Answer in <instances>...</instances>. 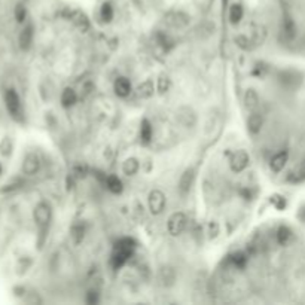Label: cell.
I'll return each mask as SVG.
<instances>
[{
	"label": "cell",
	"instance_id": "6da1fadb",
	"mask_svg": "<svg viewBox=\"0 0 305 305\" xmlns=\"http://www.w3.org/2000/svg\"><path fill=\"white\" fill-rule=\"evenodd\" d=\"M136 246L137 243L133 238H121L115 244V249L112 253V267L115 270H121L128 262V259L133 256Z\"/></svg>",
	"mask_w": 305,
	"mask_h": 305
},
{
	"label": "cell",
	"instance_id": "7a4b0ae2",
	"mask_svg": "<svg viewBox=\"0 0 305 305\" xmlns=\"http://www.w3.org/2000/svg\"><path fill=\"white\" fill-rule=\"evenodd\" d=\"M33 219L36 226L39 228L40 236H46L45 232L48 231V226L52 221V207L51 204L46 201H40L34 205L33 210Z\"/></svg>",
	"mask_w": 305,
	"mask_h": 305
},
{
	"label": "cell",
	"instance_id": "3957f363",
	"mask_svg": "<svg viewBox=\"0 0 305 305\" xmlns=\"http://www.w3.org/2000/svg\"><path fill=\"white\" fill-rule=\"evenodd\" d=\"M3 102L6 106L8 113L15 119V121H22V104L21 99L15 91V88H6L3 92Z\"/></svg>",
	"mask_w": 305,
	"mask_h": 305
},
{
	"label": "cell",
	"instance_id": "277c9868",
	"mask_svg": "<svg viewBox=\"0 0 305 305\" xmlns=\"http://www.w3.org/2000/svg\"><path fill=\"white\" fill-rule=\"evenodd\" d=\"M167 205V198L166 194L159 189H152L148 195V208L151 212V215L158 216L166 210Z\"/></svg>",
	"mask_w": 305,
	"mask_h": 305
},
{
	"label": "cell",
	"instance_id": "5b68a950",
	"mask_svg": "<svg viewBox=\"0 0 305 305\" xmlns=\"http://www.w3.org/2000/svg\"><path fill=\"white\" fill-rule=\"evenodd\" d=\"M187 225V216L183 212L173 213L167 221V231L171 237H179Z\"/></svg>",
	"mask_w": 305,
	"mask_h": 305
},
{
	"label": "cell",
	"instance_id": "8992f818",
	"mask_svg": "<svg viewBox=\"0 0 305 305\" xmlns=\"http://www.w3.org/2000/svg\"><path fill=\"white\" fill-rule=\"evenodd\" d=\"M195 176H197V170L194 169V167H187L182 173V176L179 179V185H177V189H179V192H180L182 197L189 195L191 189L194 186V182H195Z\"/></svg>",
	"mask_w": 305,
	"mask_h": 305
},
{
	"label": "cell",
	"instance_id": "52a82bcc",
	"mask_svg": "<svg viewBox=\"0 0 305 305\" xmlns=\"http://www.w3.org/2000/svg\"><path fill=\"white\" fill-rule=\"evenodd\" d=\"M249 162H250V155L246 151H237L229 158V169L234 173H243L249 167Z\"/></svg>",
	"mask_w": 305,
	"mask_h": 305
},
{
	"label": "cell",
	"instance_id": "ba28073f",
	"mask_svg": "<svg viewBox=\"0 0 305 305\" xmlns=\"http://www.w3.org/2000/svg\"><path fill=\"white\" fill-rule=\"evenodd\" d=\"M166 22L169 24L170 27L173 29H177V30H182L189 26L191 22V17L187 15L186 12L183 11H171L166 15Z\"/></svg>",
	"mask_w": 305,
	"mask_h": 305
},
{
	"label": "cell",
	"instance_id": "9c48e42d",
	"mask_svg": "<svg viewBox=\"0 0 305 305\" xmlns=\"http://www.w3.org/2000/svg\"><path fill=\"white\" fill-rule=\"evenodd\" d=\"M39 170H40V158H39V155L34 152H29L22 159V166H21L22 174L30 177V176L37 174Z\"/></svg>",
	"mask_w": 305,
	"mask_h": 305
},
{
	"label": "cell",
	"instance_id": "30bf717a",
	"mask_svg": "<svg viewBox=\"0 0 305 305\" xmlns=\"http://www.w3.org/2000/svg\"><path fill=\"white\" fill-rule=\"evenodd\" d=\"M34 39V27L33 24H26L22 27V30L18 34V48L22 52H27L32 45H33Z\"/></svg>",
	"mask_w": 305,
	"mask_h": 305
},
{
	"label": "cell",
	"instance_id": "8fae6325",
	"mask_svg": "<svg viewBox=\"0 0 305 305\" xmlns=\"http://www.w3.org/2000/svg\"><path fill=\"white\" fill-rule=\"evenodd\" d=\"M289 159H290V152L288 149H283V151L277 152L270 159V170L272 173H281L285 170V167L288 166Z\"/></svg>",
	"mask_w": 305,
	"mask_h": 305
},
{
	"label": "cell",
	"instance_id": "7c38bea8",
	"mask_svg": "<svg viewBox=\"0 0 305 305\" xmlns=\"http://www.w3.org/2000/svg\"><path fill=\"white\" fill-rule=\"evenodd\" d=\"M133 91V85H131V81L125 76H119L115 79L113 82V92L116 97H121V99H125L131 94Z\"/></svg>",
	"mask_w": 305,
	"mask_h": 305
},
{
	"label": "cell",
	"instance_id": "4fadbf2b",
	"mask_svg": "<svg viewBox=\"0 0 305 305\" xmlns=\"http://www.w3.org/2000/svg\"><path fill=\"white\" fill-rule=\"evenodd\" d=\"M176 118L177 121L183 125V127H194L195 125V122H197V115H195V112L191 109V107H187V106H183V107H180L177 112H176Z\"/></svg>",
	"mask_w": 305,
	"mask_h": 305
},
{
	"label": "cell",
	"instance_id": "5bb4252c",
	"mask_svg": "<svg viewBox=\"0 0 305 305\" xmlns=\"http://www.w3.org/2000/svg\"><path fill=\"white\" fill-rule=\"evenodd\" d=\"M262 127H264V116L257 110L250 112V115L247 118V130H249V133L256 136V134L261 133Z\"/></svg>",
	"mask_w": 305,
	"mask_h": 305
},
{
	"label": "cell",
	"instance_id": "9a60e30c",
	"mask_svg": "<svg viewBox=\"0 0 305 305\" xmlns=\"http://www.w3.org/2000/svg\"><path fill=\"white\" fill-rule=\"evenodd\" d=\"M136 92L140 99H151L153 94L156 92V85L153 84L152 79H146L145 82H142L137 86Z\"/></svg>",
	"mask_w": 305,
	"mask_h": 305
},
{
	"label": "cell",
	"instance_id": "2e32d148",
	"mask_svg": "<svg viewBox=\"0 0 305 305\" xmlns=\"http://www.w3.org/2000/svg\"><path fill=\"white\" fill-rule=\"evenodd\" d=\"M155 40L166 52H170L176 46V40L169 33H164V32H156L155 33Z\"/></svg>",
	"mask_w": 305,
	"mask_h": 305
},
{
	"label": "cell",
	"instance_id": "e0dca14e",
	"mask_svg": "<svg viewBox=\"0 0 305 305\" xmlns=\"http://www.w3.org/2000/svg\"><path fill=\"white\" fill-rule=\"evenodd\" d=\"M153 137V128L152 124L149 119H142V124H140V142L143 145H149L152 142Z\"/></svg>",
	"mask_w": 305,
	"mask_h": 305
},
{
	"label": "cell",
	"instance_id": "ac0fdd59",
	"mask_svg": "<svg viewBox=\"0 0 305 305\" xmlns=\"http://www.w3.org/2000/svg\"><path fill=\"white\" fill-rule=\"evenodd\" d=\"M14 18L17 21L18 24H22L27 21V17H29V9H27V5L24 3V0H17L15 5H14Z\"/></svg>",
	"mask_w": 305,
	"mask_h": 305
},
{
	"label": "cell",
	"instance_id": "d6986e66",
	"mask_svg": "<svg viewBox=\"0 0 305 305\" xmlns=\"http://www.w3.org/2000/svg\"><path fill=\"white\" fill-rule=\"evenodd\" d=\"M275 238H277V243H278L280 246H288L289 243L292 241V238H293V231H292V228L288 226V225H280L278 229H277Z\"/></svg>",
	"mask_w": 305,
	"mask_h": 305
},
{
	"label": "cell",
	"instance_id": "ffe728a7",
	"mask_svg": "<svg viewBox=\"0 0 305 305\" xmlns=\"http://www.w3.org/2000/svg\"><path fill=\"white\" fill-rule=\"evenodd\" d=\"M243 17H244V9L240 3H232L228 8V18H229V22L232 26H238L241 22Z\"/></svg>",
	"mask_w": 305,
	"mask_h": 305
},
{
	"label": "cell",
	"instance_id": "44dd1931",
	"mask_svg": "<svg viewBox=\"0 0 305 305\" xmlns=\"http://www.w3.org/2000/svg\"><path fill=\"white\" fill-rule=\"evenodd\" d=\"M60 102H61V106L63 107H72V106H75L76 102H78V94H76V91L73 89V88H64L63 91H61V97H60Z\"/></svg>",
	"mask_w": 305,
	"mask_h": 305
},
{
	"label": "cell",
	"instance_id": "7402d4cb",
	"mask_svg": "<svg viewBox=\"0 0 305 305\" xmlns=\"http://www.w3.org/2000/svg\"><path fill=\"white\" fill-rule=\"evenodd\" d=\"M244 106L249 112H254L259 107V96L253 88H249L244 92Z\"/></svg>",
	"mask_w": 305,
	"mask_h": 305
},
{
	"label": "cell",
	"instance_id": "603a6c76",
	"mask_svg": "<svg viewBox=\"0 0 305 305\" xmlns=\"http://www.w3.org/2000/svg\"><path fill=\"white\" fill-rule=\"evenodd\" d=\"M138 170H140V161H138L137 158H134V156L127 158V159L122 162V173H124L125 176H128V177L136 176L137 173H138Z\"/></svg>",
	"mask_w": 305,
	"mask_h": 305
},
{
	"label": "cell",
	"instance_id": "cb8c5ba5",
	"mask_svg": "<svg viewBox=\"0 0 305 305\" xmlns=\"http://www.w3.org/2000/svg\"><path fill=\"white\" fill-rule=\"evenodd\" d=\"M12 153H14V138L9 134H5L0 138V155L8 159L12 156Z\"/></svg>",
	"mask_w": 305,
	"mask_h": 305
},
{
	"label": "cell",
	"instance_id": "d4e9b609",
	"mask_svg": "<svg viewBox=\"0 0 305 305\" xmlns=\"http://www.w3.org/2000/svg\"><path fill=\"white\" fill-rule=\"evenodd\" d=\"M104 185H106V187H107L112 194H115V195L122 194V191H124V183H122V180L119 179L118 176H113V174L106 176Z\"/></svg>",
	"mask_w": 305,
	"mask_h": 305
},
{
	"label": "cell",
	"instance_id": "484cf974",
	"mask_svg": "<svg viewBox=\"0 0 305 305\" xmlns=\"http://www.w3.org/2000/svg\"><path fill=\"white\" fill-rule=\"evenodd\" d=\"M85 232H86V228H85L84 222H76V223H73L72 228H70V236H72L73 241H75L76 244H79V243L84 240Z\"/></svg>",
	"mask_w": 305,
	"mask_h": 305
},
{
	"label": "cell",
	"instance_id": "4316f807",
	"mask_svg": "<svg viewBox=\"0 0 305 305\" xmlns=\"http://www.w3.org/2000/svg\"><path fill=\"white\" fill-rule=\"evenodd\" d=\"M115 17V9H113V5L112 2H103L102 8H100V18H102L103 22L109 24Z\"/></svg>",
	"mask_w": 305,
	"mask_h": 305
},
{
	"label": "cell",
	"instance_id": "83f0119b",
	"mask_svg": "<svg viewBox=\"0 0 305 305\" xmlns=\"http://www.w3.org/2000/svg\"><path fill=\"white\" fill-rule=\"evenodd\" d=\"M32 265H33V259L30 256H21L17 261V265H15L17 275H24L26 272L32 268Z\"/></svg>",
	"mask_w": 305,
	"mask_h": 305
},
{
	"label": "cell",
	"instance_id": "f1b7e54d",
	"mask_svg": "<svg viewBox=\"0 0 305 305\" xmlns=\"http://www.w3.org/2000/svg\"><path fill=\"white\" fill-rule=\"evenodd\" d=\"M159 278L164 286H171L176 281V271L171 267H162L159 271Z\"/></svg>",
	"mask_w": 305,
	"mask_h": 305
},
{
	"label": "cell",
	"instance_id": "f546056e",
	"mask_svg": "<svg viewBox=\"0 0 305 305\" xmlns=\"http://www.w3.org/2000/svg\"><path fill=\"white\" fill-rule=\"evenodd\" d=\"M170 86H171V79H170L169 75L166 73H161L156 79V92L158 94H166L169 92Z\"/></svg>",
	"mask_w": 305,
	"mask_h": 305
},
{
	"label": "cell",
	"instance_id": "4dcf8cb0",
	"mask_svg": "<svg viewBox=\"0 0 305 305\" xmlns=\"http://www.w3.org/2000/svg\"><path fill=\"white\" fill-rule=\"evenodd\" d=\"M72 21L82 30V32H86L88 29H89V21H88V18L85 15L84 12H81V11H75L73 14H72Z\"/></svg>",
	"mask_w": 305,
	"mask_h": 305
},
{
	"label": "cell",
	"instance_id": "1f68e13d",
	"mask_svg": "<svg viewBox=\"0 0 305 305\" xmlns=\"http://www.w3.org/2000/svg\"><path fill=\"white\" fill-rule=\"evenodd\" d=\"M234 42L237 43L238 48H241L243 51H250V50L253 48V43H254L252 39H249V37H247V36H244V34H238V36H236Z\"/></svg>",
	"mask_w": 305,
	"mask_h": 305
},
{
	"label": "cell",
	"instance_id": "d6a6232c",
	"mask_svg": "<svg viewBox=\"0 0 305 305\" xmlns=\"http://www.w3.org/2000/svg\"><path fill=\"white\" fill-rule=\"evenodd\" d=\"M231 262L234 264V267H237L238 270H244L247 265V256L244 252H236L231 254Z\"/></svg>",
	"mask_w": 305,
	"mask_h": 305
},
{
	"label": "cell",
	"instance_id": "836d02e7",
	"mask_svg": "<svg viewBox=\"0 0 305 305\" xmlns=\"http://www.w3.org/2000/svg\"><path fill=\"white\" fill-rule=\"evenodd\" d=\"M270 201H271V204L277 208V210H285L286 208V198L283 197V195H280V194H274V195H271V198H270Z\"/></svg>",
	"mask_w": 305,
	"mask_h": 305
},
{
	"label": "cell",
	"instance_id": "e575fe53",
	"mask_svg": "<svg viewBox=\"0 0 305 305\" xmlns=\"http://www.w3.org/2000/svg\"><path fill=\"white\" fill-rule=\"evenodd\" d=\"M70 174H72L73 179H82V177H85L88 174V167L86 166H76L75 169L72 170Z\"/></svg>",
	"mask_w": 305,
	"mask_h": 305
},
{
	"label": "cell",
	"instance_id": "d590c367",
	"mask_svg": "<svg viewBox=\"0 0 305 305\" xmlns=\"http://www.w3.org/2000/svg\"><path fill=\"white\" fill-rule=\"evenodd\" d=\"M85 301H86V304H89V305L99 304V301H100V298H99V292H96V290H89V292L86 293Z\"/></svg>",
	"mask_w": 305,
	"mask_h": 305
},
{
	"label": "cell",
	"instance_id": "8d00e7d4",
	"mask_svg": "<svg viewBox=\"0 0 305 305\" xmlns=\"http://www.w3.org/2000/svg\"><path fill=\"white\" fill-rule=\"evenodd\" d=\"M208 228H210V231H208L210 238L218 237V234H219V225H218L215 221H212L210 222V225H208Z\"/></svg>",
	"mask_w": 305,
	"mask_h": 305
},
{
	"label": "cell",
	"instance_id": "74e56055",
	"mask_svg": "<svg viewBox=\"0 0 305 305\" xmlns=\"http://www.w3.org/2000/svg\"><path fill=\"white\" fill-rule=\"evenodd\" d=\"M240 194L243 195L244 200H252V192L249 189H240Z\"/></svg>",
	"mask_w": 305,
	"mask_h": 305
},
{
	"label": "cell",
	"instance_id": "f35d334b",
	"mask_svg": "<svg viewBox=\"0 0 305 305\" xmlns=\"http://www.w3.org/2000/svg\"><path fill=\"white\" fill-rule=\"evenodd\" d=\"M3 171H5V169H3V164H2V161H0V177L3 176Z\"/></svg>",
	"mask_w": 305,
	"mask_h": 305
}]
</instances>
